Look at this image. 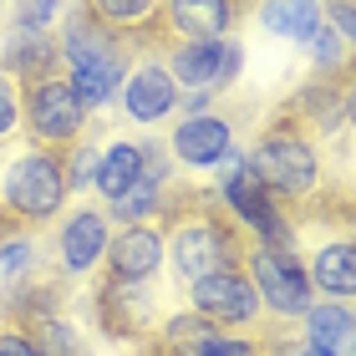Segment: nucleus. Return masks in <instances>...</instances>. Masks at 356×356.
I'll return each instance as SVG.
<instances>
[{
  "mask_svg": "<svg viewBox=\"0 0 356 356\" xmlns=\"http://www.w3.org/2000/svg\"><path fill=\"white\" fill-rule=\"evenodd\" d=\"M219 199H224V209L234 214V224L245 229L250 239H260V245H280V250H296L300 245V224H296V214L275 199V193L260 184V178L250 173V163L239 153H229L219 163Z\"/></svg>",
  "mask_w": 356,
  "mask_h": 356,
  "instance_id": "39448f33",
  "label": "nucleus"
},
{
  "mask_svg": "<svg viewBox=\"0 0 356 356\" xmlns=\"http://www.w3.org/2000/svg\"><path fill=\"white\" fill-rule=\"evenodd\" d=\"M0 356H41L36 341H31L26 326H15V321H0Z\"/></svg>",
  "mask_w": 356,
  "mask_h": 356,
  "instance_id": "2f4dec72",
  "label": "nucleus"
},
{
  "mask_svg": "<svg viewBox=\"0 0 356 356\" xmlns=\"http://www.w3.org/2000/svg\"><path fill=\"white\" fill-rule=\"evenodd\" d=\"M321 10H326L331 31L341 36L351 51H356V0H321Z\"/></svg>",
  "mask_w": 356,
  "mask_h": 356,
  "instance_id": "c756f323",
  "label": "nucleus"
},
{
  "mask_svg": "<svg viewBox=\"0 0 356 356\" xmlns=\"http://www.w3.org/2000/svg\"><path fill=\"white\" fill-rule=\"evenodd\" d=\"M21 133V82L0 67V143H10Z\"/></svg>",
  "mask_w": 356,
  "mask_h": 356,
  "instance_id": "cd10ccee",
  "label": "nucleus"
},
{
  "mask_svg": "<svg viewBox=\"0 0 356 356\" xmlns=\"http://www.w3.org/2000/svg\"><path fill=\"white\" fill-rule=\"evenodd\" d=\"M153 56H163V67L173 72V82L184 92H193V87L214 92L219 61H224V41H173V46H163V51H153Z\"/></svg>",
  "mask_w": 356,
  "mask_h": 356,
  "instance_id": "6ab92c4d",
  "label": "nucleus"
},
{
  "mask_svg": "<svg viewBox=\"0 0 356 356\" xmlns=\"http://www.w3.org/2000/svg\"><path fill=\"white\" fill-rule=\"evenodd\" d=\"M341 72H316L285 97V107L296 112V122L311 138H336L346 127V118H341Z\"/></svg>",
  "mask_w": 356,
  "mask_h": 356,
  "instance_id": "2eb2a0df",
  "label": "nucleus"
},
{
  "mask_svg": "<svg viewBox=\"0 0 356 356\" xmlns=\"http://www.w3.org/2000/svg\"><path fill=\"white\" fill-rule=\"evenodd\" d=\"M351 331H356V305L351 300H316L300 316L305 346H321V351H336V356L351 351Z\"/></svg>",
  "mask_w": 356,
  "mask_h": 356,
  "instance_id": "412c9836",
  "label": "nucleus"
},
{
  "mask_svg": "<svg viewBox=\"0 0 356 356\" xmlns=\"http://www.w3.org/2000/svg\"><path fill=\"white\" fill-rule=\"evenodd\" d=\"M351 356H356V331H351Z\"/></svg>",
  "mask_w": 356,
  "mask_h": 356,
  "instance_id": "4c0bfd02",
  "label": "nucleus"
},
{
  "mask_svg": "<svg viewBox=\"0 0 356 356\" xmlns=\"http://www.w3.org/2000/svg\"><path fill=\"white\" fill-rule=\"evenodd\" d=\"M61 15V0H15L10 31H46Z\"/></svg>",
  "mask_w": 356,
  "mask_h": 356,
  "instance_id": "c85d7f7f",
  "label": "nucleus"
},
{
  "mask_svg": "<svg viewBox=\"0 0 356 356\" xmlns=\"http://www.w3.org/2000/svg\"><path fill=\"white\" fill-rule=\"evenodd\" d=\"M92 316L107 331V341L122 351H143L148 336L158 331V290L153 280H97L92 290Z\"/></svg>",
  "mask_w": 356,
  "mask_h": 356,
  "instance_id": "6e6552de",
  "label": "nucleus"
},
{
  "mask_svg": "<svg viewBox=\"0 0 356 356\" xmlns=\"http://www.w3.org/2000/svg\"><path fill=\"white\" fill-rule=\"evenodd\" d=\"M143 168H148V143H112V148H102V158H97L92 188L112 204L118 193H127L143 178Z\"/></svg>",
  "mask_w": 356,
  "mask_h": 356,
  "instance_id": "4be33fe9",
  "label": "nucleus"
},
{
  "mask_svg": "<svg viewBox=\"0 0 356 356\" xmlns=\"http://www.w3.org/2000/svg\"><path fill=\"white\" fill-rule=\"evenodd\" d=\"M87 102L72 87L67 72H46L36 82H21V127L31 138V148H51L67 153L76 138H87Z\"/></svg>",
  "mask_w": 356,
  "mask_h": 356,
  "instance_id": "423d86ee",
  "label": "nucleus"
},
{
  "mask_svg": "<svg viewBox=\"0 0 356 356\" xmlns=\"http://www.w3.org/2000/svg\"><path fill=\"white\" fill-rule=\"evenodd\" d=\"M296 356H336V351H321V346H305V336H300V351Z\"/></svg>",
  "mask_w": 356,
  "mask_h": 356,
  "instance_id": "f704fd0d",
  "label": "nucleus"
},
{
  "mask_svg": "<svg viewBox=\"0 0 356 356\" xmlns=\"http://www.w3.org/2000/svg\"><path fill=\"white\" fill-rule=\"evenodd\" d=\"M97 158H102V148H97L92 138H76L67 153H61V168H67V188H87L97 178Z\"/></svg>",
  "mask_w": 356,
  "mask_h": 356,
  "instance_id": "a878e982",
  "label": "nucleus"
},
{
  "mask_svg": "<svg viewBox=\"0 0 356 356\" xmlns=\"http://www.w3.org/2000/svg\"><path fill=\"white\" fill-rule=\"evenodd\" d=\"M31 341H36V351L41 356H87V341H82V336H76V326H72V321L67 316H41V321H31Z\"/></svg>",
  "mask_w": 356,
  "mask_h": 356,
  "instance_id": "b1692460",
  "label": "nucleus"
},
{
  "mask_svg": "<svg viewBox=\"0 0 356 356\" xmlns=\"http://www.w3.org/2000/svg\"><path fill=\"white\" fill-rule=\"evenodd\" d=\"M168 153L184 168H219L234 153V122L224 112H199V118H178L168 133Z\"/></svg>",
  "mask_w": 356,
  "mask_h": 356,
  "instance_id": "ddd939ff",
  "label": "nucleus"
},
{
  "mask_svg": "<svg viewBox=\"0 0 356 356\" xmlns=\"http://www.w3.org/2000/svg\"><path fill=\"white\" fill-rule=\"evenodd\" d=\"M188 311H199L204 321H214L224 331H260V290H254L250 270H219V275H204V280L188 285Z\"/></svg>",
  "mask_w": 356,
  "mask_h": 356,
  "instance_id": "1a4fd4ad",
  "label": "nucleus"
},
{
  "mask_svg": "<svg viewBox=\"0 0 356 356\" xmlns=\"http://www.w3.org/2000/svg\"><path fill=\"white\" fill-rule=\"evenodd\" d=\"M0 67L15 82H36L46 72H61V46L46 31H10V41L0 46Z\"/></svg>",
  "mask_w": 356,
  "mask_h": 356,
  "instance_id": "aec40b11",
  "label": "nucleus"
},
{
  "mask_svg": "<svg viewBox=\"0 0 356 356\" xmlns=\"http://www.w3.org/2000/svg\"><path fill=\"white\" fill-rule=\"evenodd\" d=\"M67 275L61 270H31L21 280L6 285V296H0V321H15V326H31V321L41 316H56L61 300H67Z\"/></svg>",
  "mask_w": 356,
  "mask_h": 356,
  "instance_id": "dca6fc26",
  "label": "nucleus"
},
{
  "mask_svg": "<svg viewBox=\"0 0 356 356\" xmlns=\"http://www.w3.org/2000/svg\"><path fill=\"white\" fill-rule=\"evenodd\" d=\"M346 199H351V209H356V178H351V184H346Z\"/></svg>",
  "mask_w": 356,
  "mask_h": 356,
  "instance_id": "e433bc0d",
  "label": "nucleus"
},
{
  "mask_svg": "<svg viewBox=\"0 0 356 356\" xmlns=\"http://www.w3.org/2000/svg\"><path fill=\"white\" fill-rule=\"evenodd\" d=\"M56 46H61V72L72 76V87L82 92L87 107H102V102H112V97L122 92L127 72H133V51H138L133 41L92 26L82 10L61 26Z\"/></svg>",
  "mask_w": 356,
  "mask_h": 356,
  "instance_id": "7ed1b4c3",
  "label": "nucleus"
},
{
  "mask_svg": "<svg viewBox=\"0 0 356 356\" xmlns=\"http://www.w3.org/2000/svg\"><path fill=\"white\" fill-rule=\"evenodd\" d=\"M158 6L163 0H82V10L92 26H102L112 31V36H122V41H133L138 51L153 41V21H158Z\"/></svg>",
  "mask_w": 356,
  "mask_h": 356,
  "instance_id": "a211bd4d",
  "label": "nucleus"
},
{
  "mask_svg": "<svg viewBox=\"0 0 356 356\" xmlns=\"http://www.w3.org/2000/svg\"><path fill=\"white\" fill-rule=\"evenodd\" d=\"M67 168H61V153L51 148H26L0 178V209L10 214L15 229H46L51 219H61L67 209Z\"/></svg>",
  "mask_w": 356,
  "mask_h": 356,
  "instance_id": "20e7f679",
  "label": "nucleus"
},
{
  "mask_svg": "<svg viewBox=\"0 0 356 356\" xmlns=\"http://www.w3.org/2000/svg\"><path fill=\"white\" fill-rule=\"evenodd\" d=\"M219 92L209 87H193V92H178V118H199V112H214Z\"/></svg>",
  "mask_w": 356,
  "mask_h": 356,
  "instance_id": "473e14b6",
  "label": "nucleus"
},
{
  "mask_svg": "<svg viewBox=\"0 0 356 356\" xmlns=\"http://www.w3.org/2000/svg\"><path fill=\"white\" fill-rule=\"evenodd\" d=\"M107 239H112V219H107L102 204L72 209V214L61 219V229H56V270L67 275V280L97 270L102 254H107Z\"/></svg>",
  "mask_w": 356,
  "mask_h": 356,
  "instance_id": "9b49d317",
  "label": "nucleus"
},
{
  "mask_svg": "<svg viewBox=\"0 0 356 356\" xmlns=\"http://www.w3.org/2000/svg\"><path fill=\"white\" fill-rule=\"evenodd\" d=\"M239 0H163L153 21L148 51H163L173 41H224L239 26Z\"/></svg>",
  "mask_w": 356,
  "mask_h": 356,
  "instance_id": "9d476101",
  "label": "nucleus"
},
{
  "mask_svg": "<svg viewBox=\"0 0 356 356\" xmlns=\"http://www.w3.org/2000/svg\"><path fill=\"white\" fill-rule=\"evenodd\" d=\"M341 118H346V127L356 133V56L346 61V72H341Z\"/></svg>",
  "mask_w": 356,
  "mask_h": 356,
  "instance_id": "72a5a7b5",
  "label": "nucleus"
},
{
  "mask_svg": "<svg viewBox=\"0 0 356 356\" xmlns=\"http://www.w3.org/2000/svg\"><path fill=\"white\" fill-rule=\"evenodd\" d=\"M153 224L163 229L168 265L184 285L204 280V275H219V270H239L250 254V234L239 229L234 214L224 209V199L209 188L168 184Z\"/></svg>",
  "mask_w": 356,
  "mask_h": 356,
  "instance_id": "f257e3e1",
  "label": "nucleus"
},
{
  "mask_svg": "<svg viewBox=\"0 0 356 356\" xmlns=\"http://www.w3.org/2000/svg\"><path fill=\"white\" fill-rule=\"evenodd\" d=\"M260 26L305 46L326 26V10H321V0H260Z\"/></svg>",
  "mask_w": 356,
  "mask_h": 356,
  "instance_id": "5701e85b",
  "label": "nucleus"
},
{
  "mask_svg": "<svg viewBox=\"0 0 356 356\" xmlns=\"http://www.w3.org/2000/svg\"><path fill=\"white\" fill-rule=\"evenodd\" d=\"M250 173L280 199L290 214H300L305 204L316 199V188L326 184V163H321V143L296 122V112L285 102L275 107V118L265 122V133L254 138L250 148Z\"/></svg>",
  "mask_w": 356,
  "mask_h": 356,
  "instance_id": "f03ea898",
  "label": "nucleus"
},
{
  "mask_svg": "<svg viewBox=\"0 0 356 356\" xmlns=\"http://www.w3.org/2000/svg\"><path fill=\"white\" fill-rule=\"evenodd\" d=\"M305 270H311L316 296L356 305V234L336 229L331 239H321V245L311 250V260H305Z\"/></svg>",
  "mask_w": 356,
  "mask_h": 356,
  "instance_id": "f3484780",
  "label": "nucleus"
},
{
  "mask_svg": "<svg viewBox=\"0 0 356 356\" xmlns=\"http://www.w3.org/2000/svg\"><path fill=\"white\" fill-rule=\"evenodd\" d=\"M163 260H168V245H163V229H158V224H122V229H112V239H107L102 275L107 280H158Z\"/></svg>",
  "mask_w": 356,
  "mask_h": 356,
  "instance_id": "f8f14e48",
  "label": "nucleus"
},
{
  "mask_svg": "<svg viewBox=\"0 0 356 356\" xmlns=\"http://www.w3.org/2000/svg\"><path fill=\"white\" fill-rule=\"evenodd\" d=\"M15 229V224H10V214H6V209H0V234H10Z\"/></svg>",
  "mask_w": 356,
  "mask_h": 356,
  "instance_id": "c9c22d12",
  "label": "nucleus"
},
{
  "mask_svg": "<svg viewBox=\"0 0 356 356\" xmlns=\"http://www.w3.org/2000/svg\"><path fill=\"white\" fill-rule=\"evenodd\" d=\"M36 270V239H31V229H10L0 234V280H21V275Z\"/></svg>",
  "mask_w": 356,
  "mask_h": 356,
  "instance_id": "393cba45",
  "label": "nucleus"
},
{
  "mask_svg": "<svg viewBox=\"0 0 356 356\" xmlns=\"http://www.w3.org/2000/svg\"><path fill=\"white\" fill-rule=\"evenodd\" d=\"M245 270L254 290H260V305L270 311V321H296L316 305V285H311V270L296 250H280V245H260L250 239V254H245Z\"/></svg>",
  "mask_w": 356,
  "mask_h": 356,
  "instance_id": "0eeeda50",
  "label": "nucleus"
},
{
  "mask_svg": "<svg viewBox=\"0 0 356 356\" xmlns=\"http://www.w3.org/2000/svg\"><path fill=\"white\" fill-rule=\"evenodd\" d=\"M239 67H245V46H239V36H224V61H219V82H214L219 97L239 82Z\"/></svg>",
  "mask_w": 356,
  "mask_h": 356,
  "instance_id": "7c9ffc66",
  "label": "nucleus"
},
{
  "mask_svg": "<svg viewBox=\"0 0 356 356\" xmlns=\"http://www.w3.org/2000/svg\"><path fill=\"white\" fill-rule=\"evenodd\" d=\"M178 87L173 82V72L163 67V61H138L133 72H127V82H122V112L133 122H143V127H158V122H168L173 112H178Z\"/></svg>",
  "mask_w": 356,
  "mask_h": 356,
  "instance_id": "4468645a",
  "label": "nucleus"
},
{
  "mask_svg": "<svg viewBox=\"0 0 356 356\" xmlns=\"http://www.w3.org/2000/svg\"><path fill=\"white\" fill-rule=\"evenodd\" d=\"M305 46H311V61H316V72H341L346 61H351V56H346V41L336 36L331 26H321V31H316V36L305 41Z\"/></svg>",
  "mask_w": 356,
  "mask_h": 356,
  "instance_id": "bb28decb",
  "label": "nucleus"
}]
</instances>
